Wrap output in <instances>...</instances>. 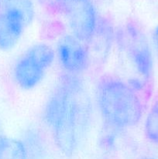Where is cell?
Masks as SVG:
<instances>
[{
  "mask_svg": "<svg viewBox=\"0 0 158 159\" xmlns=\"http://www.w3.org/2000/svg\"><path fill=\"white\" fill-rule=\"evenodd\" d=\"M0 159H28L23 141L0 135Z\"/></svg>",
  "mask_w": 158,
  "mask_h": 159,
  "instance_id": "obj_9",
  "label": "cell"
},
{
  "mask_svg": "<svg viewBox=\"0 0 158 159\" xmlns=\"http://www.w3.org/2000/svg\"><path fill=\"white\" fill-rule=\"evenodd\" d=\"M112 26L108 19L99 17L95 31L87 45L91 60L92 57L103 58L105 53L111 48L113 37H116Z\"/></svg>",
  "mask_w": 158,
  "mask_h": 159,
  "instance_id": "obj_8",
  "label": "cell"
},
{
  "mask_svg": "<svg viewBox=\"0 0 158 159\" xmlns=\"http://www.w3.org/2000/svg\"><path fill=\"white\" fill-rule=\"evenodd\" d=\"M55 53L60 67L67 74L80 75L91 65V57L86 43L71 34L60 37Z\"/></svg>",
  "mask_w": 158,
  "mask_h": 159,
  "instance_id": "obj_5",
  "label": "cell"
},
{
  "mask_svg": "<svg viewBox=\"0 0 158 159\" xmlns=\"http://www.w3.org/2000/svg\"><path fill=\"white\" fill-rule=\"evenodd\" d=\"M40 134L33 130H29L26 134V139L23 141L26 152L28 159H43L44 157V143L40 138Z\"/></svg>",
  "mask_w": 158,
  "mask_h": 159,
  "instance_id": "obj_13",
  "label": "cell"
},
{
  "mask_svg": "<svg viewBox=\"0 0 158 159\" xmlns=\"http://www.w3.org/2000/svg\"><path fill=\"white\" fill-rule=\"evenodd\" d=\"M2 10V0H0V13Z\"/></svg>",
  "mask_w": 158,
  "mask_h": 159,
  "instance_id": "obj_17",
  "label": "cell"
},
{
  "mask_svg": "<svg viewBox=\"0 0 158 159\" xmlns=\"http://www.w3.org/2000/svg\"><path fill=\"white\" fill-rule=\"evenodd\" d=\"M2 10L19 12L24 17L28 25L32 23L36 13L33 0H2Z\"/></svg>",
  "mask_w": 158,
  "mask_h": 159,
  "instance_id": "obj_12",
  "label": "cell"
},
{
  "mask_svg": "<svg viewBox=\"0 0 158 159\" xmlns=\"http://www.w3.org/2000/svg\"><path fill=\"white\" fill-rule=\"evenodd\" d=\"M28 26L24 17L12 10H2L0 13V50L13 49Z\"/></svg>",
  "mask_w": 158,
  "mask_h": 159,
  "instance_id": "obj_7",
  "label": "cell"
},
{
  "mask_svg": "<svg viewBox=\"0 0 158 159\" xmlns=\"http://www.w3.org/2000/svg\"><path fill=\"white\" fill-rule=\"evenodd\" d=\"M151 92H138L123 79L102 75L95 87L98 108L105 124L112 130L136 127L142 120Z\"/></svg>",
  "mask_w": 158,
  "mask_h": 159,
  "instance_id": "obj_2",
  "label": "cell"
},
{
  "mask_svg": "<svg viewBox=\"0 0 158 159\" xmlns=\"http://www.w3.org/2000/svg\"><path fill=\"white\" fill-rule=\"evenodd\" d=\"M144 134L150 143L158 145V96L153 99L146 116Z\"/></svg>",
  "mask_w": 158,
  "mask_h": 159,
  "instance_id": "obj_10",
  "label": "cell"
},
{
  "mask_svg": "<svg viewBox=\"0 0 158 159\" xmlns=\"http://www.w3.org/2000/svg\"><path fill=\"white\" fill-rule=\"evenodd\" d=\"M26 52L41 64L46 70L50 68L56 57L55 50L44 43L33 44L28 48Z\"/></svg>",
  "mask_w": 158,
  "mask_h": 159,
  "instance_id": "obj_11",
  "label": "cell"
},
{
  "mask_svg": "<svg viewBox=\"0 0 158 159\" xmlns=\"http://www.w3.org/2000/svg\"><path fill=\"white\" fill-rule=\"evenodd\" d=\"M35 1L50 13H62L63 0H35Z\"/></svg>",
  "mask_w": 158,
  "mask_h": 159,
  "instance_id": "obj_14",
  "label": "cell"
},
{
  "mask_svg": "<svg viewBox=\"0 0 158 159\" xmlns=\"http://www.w3.org/2000/svg\"><path fill=\"white\" fill-rule=\"evenodd\" d=\"M139 159H155V158H152V157H150V156H143Z\"/></svg>",
  "mask_w": 158,
  "mask_h": 159,
  "instance_id": "obj_16",
  "label": "cell"
},
{
  "mask_svg": "<svg viewBox=\"0 0 158 159\" xmlns=\"http://www.w3.org/2000/svg\"><path fill=\"white\" fill-rule=\"evenodd\" d=\"M116 38L143 80L152 82L153 54L148 38L142 27L134 20H129L122 29L116 32Z\"/></svg>",
  "mask_w": 158,
  "mask_h": 159,
  "instance_id": "obj_3",
  "label": "cell"
},
{
  "mask_svg": "<svg viewBox=\"0 0 158 159\" xmlns=\"http://www.w3.org/2000/svg\"><path fill=\"white\" fill-rule=\"evenodd\" d=\"M64 14L71 34L84 43L92 37L99 16L91 0H63Z\"/></svg>",
  "mask_w": 158,
  "mask_h": 159,
  "instance_id": "obj_4",
  "label": "cell"
},
{
  "mask_svg": "<svg viewBox=\"0 0 158 159\" xmlns=\"http://www.w3.org/2000/svg\"><path fill=\"white\" fill-rule=\"evenodd\" d=\"M46 71V69L41 64L25 52L14 65V79L19 87L30 90L42 82Z\"/></svg>",
  "mask_w": 158,
  "mask_h": 159,
  "instance_id": "obj_6",
  "label": "cell"
},
{
  "mask_svg": "<svg viewBox=\"0 0 158 159\" xmlns=\"http://www.w3.org/2000/svg\"><path fill=\"white\" fill-rule=\"evenodd\" d=\"M2 124H1V121H0V135H2Z\"/></svg>",
  "mask_w": 158,
  "mask_h": 159,
  "instance_id": "obj_18",
  "label": "cell"
},
{
  "mask_svg": "<svg viewBox=\"0 0 158 159\" xmlns=\"http://www.w3.org/2000/svg\"><path fill=\"white\" fill-rule=\"evenodd\" d=\"M92 104L79 75L64 73L48 96L43 120L60 153L71 158L77 153L92 117Z\"/></svg>",
  "mask_w": 158,
  "mask_h": 159,
  "instance_id": "obj_1",
  "label": "cell"
},
{
  "mask_svg": "<svg viewBox=\"0 0 158 159\" xmlns=\"http://www.w3.org/2000/svg\"><path fill=\"white\" fill-rule=\"evenodd\" d=\"M153 40L155 48L158 52V26H156L153 30Z\"/></svg>",
  "mask_w": 158,
  "mask_h": 159,
  "instance_id": "obj_15",
  "label": "cell"
}]
</instances>
